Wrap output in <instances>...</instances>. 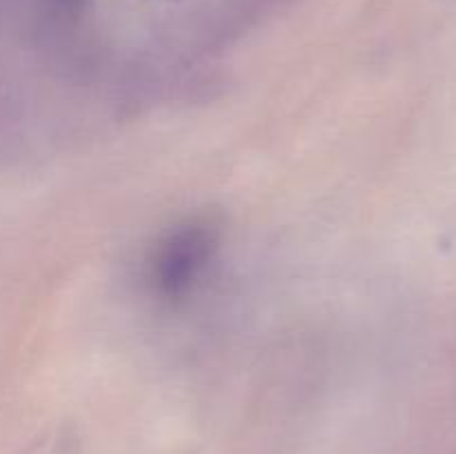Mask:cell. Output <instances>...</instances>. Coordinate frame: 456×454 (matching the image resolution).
<instances>
[{
	"label": "cell",
	"instance_id": "1",
	"mask_svg": "<svg viewBox=\"0 0 456 454\" xmlns=\"http://www.w3.org/2000/svg\"><path fill=\"white\" fill-rule=\"evenodd\" d=\"M218 247V230L209 221H190L176 227L156 249L151 263L154 283L165 296L185 294Z\"/></svg>",
	"mask_w": 456,
	"mask_h": 454
},
{
	"label": "cell",
	"instance_id": "2",
	"mask_svg": "<svg viewBox=\"0 0 456 454\" xmlns=\"http://www.w3.org/2000/svg\"><path fill=\"white\" fill-rule=\"evenodd\" d=\"M47 3L56 4V7H65V9H76V7H83L87 0H47Z\"/></svg>",
	"mask_w": 456,
	"mask_h": 454
}]
</instances>
